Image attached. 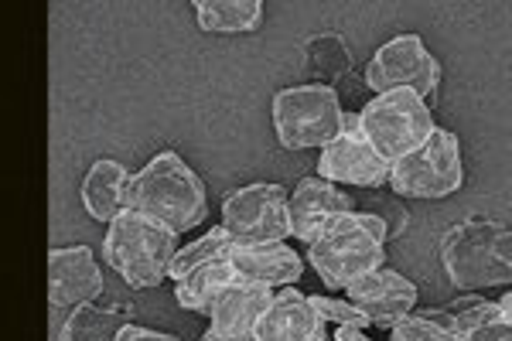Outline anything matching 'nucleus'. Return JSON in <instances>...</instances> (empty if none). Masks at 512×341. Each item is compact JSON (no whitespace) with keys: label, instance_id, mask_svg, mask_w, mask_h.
<instances>
[{"label":"nucleus","instance_id":"9","mask_svg":"<svg viewBox=\"0 0 512 341\" xmlns=\"http://www.w3.org/2000/svg\"><path fill=\"white\" fill-rule=\"evenodd\" d=\"M366 86L376 96L393 93V89H407L417 99H434L441 86V65L424 48L420 35H396L386 41L366 65Z\"/></svg>","mask_w":512,"mask_h":341},{"label":"nucleus","instance_id":"1","mask_svg":"<svg viewBox=\"0 0 512 341\" xmlns=\"http://www.w3.org/2000/svg\"><path fill=\"white\" fill-rule=\"evenodd\" d=\"M127 209L178 236L209 215V202H205L202 178L175 151H161L144 171L130 174Z\"/></svg>","mask_w":512,"mask_h":341},{"label":"nucleus","instance_id":"13","mask_svg":"<svg viewBox=\"0 0 512 341\" xmlns=\"http://www.w3.org/2000/svg\"><path fill=\"white\" fill-rule=\"evenodd\" d=\"M352 198L332 181L321 178H304L294 188V195H287V219H291V236L301 243H315L321 229L342 212H352Z\"/></svg>","mask_w":512,"mask_h":341},{"label":"nucleus","instance_id":"20","mask_svg":"<svg viewBox=\"0 0 512 341\" xmlns=\"http://www.w3.org/2000/svg\"><path fill=\"white\" fill-rule=\"evenodd\" d=\"M123 324H130V311L123 304L113 307L79 304L72 307L69 321L62 324L59 341H113Z\"/></svg>","mask_w":512,"mask_h":341},{"label":"nucleus","instance_id":"29","mask_svg":"<svg viewBox=\"0 0 512 341\" xmlns=\"http://www.w3.org/2000/svg\"><path fill=\"white\" fill-rule=\"evenodd\" d=\"M448 341H461V338H448Z\"/></svg>","mask_w":512,"mask_h":341},{"label":"nucleus","instance_id":"15","mask_svg":"<svg viewBox=\"0 0 512 341\" xmlns=\"http://www.w3.org/2000/svg\"><path fill=\"white\" fill-rule=\"evenodd\" d=\"M233 280L260 287H291L304 273V260L287 243H260V246H233L226 256Z\"/></svg>","mask_w":512,"mask_h":341},{"label":"nucleus","instance_id":"28","mask_svg":"<svg viewBox=\"0 0 512 341\" xmlns=\"http://www.w3.org/2000/svg\"><path fill=\"white\" fill-rule=\"evenodd\" d=\"M202 341H253V335H216V331H205Z\"/></svg>","mask_w":512,"mask_h":341},{"label":"nucleus","instance_id":"10","mask_svg":"<svg viewBox=\"0 0 512 341\" xmlns=\"http://www.w3.org/2000/svg\"><path fill=\"white\" fill-rule=\"evenodd\" d=\"M318 178L332 185L379 188L390 178V164L379 157L359 130V113H342V130L332 144L321 147Z\"/></svg>","mask_w":512,"mask_h":341},{"label":"nucleus","instance_id":"17","mask_svg":"<svg viewBox=\"0 0 512 341\" xmlns=\"http://www.w3.org/2000/svg\"><path fill=\"white\" fill-rule=\"evenodd\" d=\"M127 185L130 174L120 161H96L82 181V205L96 222H113L127 212Z\"/></svg>","mask_w":512,"mask_h":341},{"label":"nucleus","instance_id":"27","mask_svg":"<svg viewBox=\"0 0 512 341\" xmlns=\"http://www.w3.org/2000/svg\"><path fill=\"white\" fill-rule=\"evenodd\" d=\"M332 341H373V338H366V331L352 328V324H335V338Z\"/></svg>","mask_w":512,"mask_h":341},{"label":"nucleus","instance_id":"5","mask_svg":"<svg viewBox=\"0 0 512 341\" xmlns=\"http://www.w3.org/2000/svg\"><path fill=\"white\" fill-rule=\"evenodd\" d=\"M437 127L424 99H417L407 89L373 96L359 113V130L369 140V147L383 157L386 164L400 161L410 151H417L431 130Z\"/></svg>","mask_w":512,"mask_h":341},{"label":"nucleus","instance_id":"24","mask_svg":"<svg viewBox=\"0 0 512 341\" xmlns=\"http://www.w3.org/2000/svg\"><path fill=\"white\" fill-rule=\"evenodd\" d=\"M229 249H233V243H229V236H226L222 229L205 232V236L198 239V243L185 246V249H178V253L171 256L168 277H171V280H181V277H188L192 270H198V266L216 263V260H226Z\"/></svg>","mask_w":512,"mask_h":341},{"label":"nucleus","instance_id":"26","mask_svg":"<svg viewBox=\"0 0 512 341\" xmlns=\"http://www.w3.org/2000/svg\"><path fill=\"white\" fill-rule=\"evenodd\" d=\"M113 341H178L175 335H161V331L140 328V324H123Z\"/></svg>","mask_w":512,"mask_h":341},{"label":"nucleus","instance_id":"3","mask_svg":"<svg viewBox=\"0 0 512 341\" xmlns=\"http://www.w3.org/2000/svg\"><path fill=\"white\" fill-rule=\"evenodd\" d=\"M441 263L454 287L478 294L512 280V236L492 219H465L441 239Z\"/></svg>","mask_w":512,"mask_h":341},{"label":"nucleus","instance_id":"14","mask_svg":"<svg viewBox=\"0 0 512 341\" xmlns=\"http://www.w3.org/2000/svg\"><path fill=\"white\" fill-rule=\"evenodd\" d=\"M325 335V321L311 307L308 297L297 287L274 290V301L260 314L253 328V341H321Z\"/></svg>","mask_w":512,"mask_h":341},{"label":"nucleus","instance_id":"22","mask_svg":"<svg viewBox=\"0 0 512 341\" xmlns=\"http://www.w3.org/2000/svg\"><path fill=\"white\" fill-rule=\"evenodd\" d=\"M304 52H308V69H311V76L318 79L315 86H328V89H332V82H338V79L345 76V72L352 69L349 48H345V41L338 38V35L311 38Z\"/></svg>","mask_w":512,"mask_h":341},{"label":"nucleus","instance_id":"18","mask_svg":"<svg viewBox=\"0 0 512 341\" xmlns=\"http://www.w3.org/2000/svg\"><path fill=\"white\" fill-rule=\"evenodd\" d=\"M448 314L461 341H512V318L499 304L482 301L478 294L458 297Z\"/></svg>","mask_w":512,"mask_h":341},{"label":"nucleus","instance_id":"12","mask_svg":"<svg viewBox=\"0 0 512 341\" xmlns=\"http://www.w3.org/2000/svg\"><path fill=\"white\" fill-rule=\"evenodd\" d=\"M103 294V273L89 246H65L48 253V301L59 311L93 304Z\"/></svg>","mask_w":512,"mask_h":341},{"label":"nucleus","instance_id":"16","mask_svg":"<svg viewBox=\"0 0 512 341\" xmlns=\"http://www.w3.org/2000/svg\"><path fill=\"white\" fill-rule=\"evenodd\" d=\"M274 301V290L260 284H243V280H229L219 290V297L209 307V318L216 335H253L260 314Z\"/></svg>","mask_w":512,"mask_h":341},{"label":"nucleus","instance_id":"7","mask_svg":"<svg viewBox=\"0 0 512 341\" xmlns=\"http://www.w3.org/2000/svg\"><path fill=\"white\" fill-rule=\"evenodd\" d=\"M390 188L403 198H448L461 188V147L458 137L444 127H434L431 137L390 164Z\"/></svg>","mask_w":512,"mask_h":341},{"label":"nucleus","instance_id":"25","mask_svg":"<svg viewBox=\"0 0 512 341\" xmlns=\"http://www.w3.org/2000/svg\"><path fill=\"white\" fill-rule=\"evenodd\" d=\"M308 301L325 324L335 321V324H352V328H369V321L349 301H335V297H308Z\"/></svg>","mask_w":512,"mask_h":341},{"label":"nucleus","instance_id":"23","mask_svg":"<svg viewBox=\"0 0 512 341\" xmlns=\"http://www.w3.org/2000/svg\"><path fill=\"white\" fill-rule=\"evenodd\" d=\"M390 331V341H448V338H458L454 335V321L448 311H437V307H427V311H410L403 314L400 321L393 324Z\"/></svg>","mask_w":512,"mask_h":341},{"label":"nucleus","instance_id":"21","mask_svg":"<svg viewBox=\"0 0 512 341\" xmlns=\"http://www.w3.org/2000/svg\"><path fill=\"white\" fill-rule=\"evenodd\" d=\"M233 280L229 273L226 260H216V263H205L192 270L188 277L175 280V301L185 307V311H198V314H209L212 301L219 297V290Z\"/></svg>","mask_w":512,"mask_h":341},{"label":"nucleus","instance_id":"19","mask_svg":"<svg viewBox=\"0 0 512 341\" xmlns=\"http://www.w3.org/2000/svg\"><path fill=\"white\" fill-rule=\"evenodd\" d=\"M195 21L202 31L212 35H239L253 31L263 21L260 0H195Z\"/></svg>","mask_w":512,"mask_h":341},{"label":"nucleus","instance_id":"6","mask_svg":"<svg viewBox=\"0 0 512 341\" xmlns=\"http://www.w3.org/2000/svg\"><path fill=\"white\" fill-rule=\"evenodd\" d=\"M274 130L284 151H311L332 144L342 130V106L328 86H294L274 96Z\"/></svg>","mask_w":512,"mask_h":341},{"label":"nucleus","instance_id":"8","mask_svg":"<svg viewBox=\"0 0 512 341\" xmlns=\"http://www.w3.org/2000/svg\"><path fill=\"white\" fill-rule=\"evenodd\" d=\"M222 232L233 246L284 243L291 236L287 191L280 185H250L226 195L222 202Z\"/></svg>","mask_w":512,"mask_h":341},{"label":"nucleus","instance_id":"4","mask_svg":"<svg viewBox=\"0 0 512 341\" xmlns=\"http://www.w3.org/2000/svg\"><path fill=\"white\" fill-rule=\"evenodd\" d=\"M106 260L134 290H151L168 280L171 256L178 253V236L137 212H120L106 222Z\"/></svg>","mask_w":512,"mask_h":341},{"label":"nucleus","instance_id":"11","mask_svg":"<svg viewBox=\"0 0 512 341\" xmlns=\"http://www.w3.org/2000/svg\"><path fill=\"white\" fill-rule=\"evenodd\" d=\"M345 297L355 311L362 314L376 328H393L403 314H410L417 307V284H410L407 277H400L396 270L376 266V270L362 273L359 280H352L345 287Z\"/></svg>","mask_w":512,"mask_h":341},{"label":"nucleus","instance_id":"2","mask_svg":"<svg viewBox=\"0 0 512 341\" xmlns=\"http://www.w3.org/2000/svg\"><path fill=\"white\" fill-rule=\"evenodd\" d=\"M390 226L383 215L342 212L321 229V236L308 246V263L325 280V287L345 290L362 273L376 270L386 260Z\"/></svg>","mask_w":512,"mask_h":341}]
</instances>
